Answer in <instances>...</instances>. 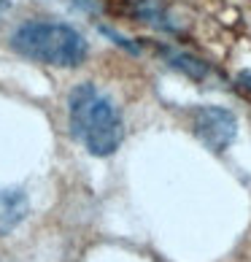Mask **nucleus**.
<instances>
[{"label": "nucleus", "mask_w": 251, "mask_h": 262, "mask_svg": "<svg viewBox=\"0 0 251 262\" xmlns=\"http://www.w3.org/2000/svg\"><path fill=\"white\" fill-rule=\"evenodd\" d=\"M100 30L105 33V35H108V38H113V43H119V46H124V49H127V52H138V49H135V46L127 41V38H122L119 33H113L111 30V27H100Z\"/></svg>", "instance_id": "7"}, {"label": "nucleus", "mask_w": 251, "mask_h": 262, "mask_svg": "<svg viewBox=\"0 0 251 262\" xmlns=\"http://www.w3.org/2000/svg\"><path fill=\"white\" fill-rule=\"evenodd\" d=\"M192 130L211 151H224L238 135V119L221 105H197L192 111Z\"/></svg>", "instance_id": "3"}, {"label": "nucleus", "mask_w": 251, "mask_h": 262, "mask_svg": "<svg viewBox=\"0 0 251 262\" xmlns=\"http://www.w3.org/2000/svg\"><path fill=\"white\" fill-rule=\"evenodd\" d=\"M11 46L27 60L54 68H76L89 54L86 38L79 30L57 22H27L16 27L11 35Z\"/></svg>", "instance_id": "2"}, {"label": "nucleus", "mask_w": 251, "mask_h": 262, "mask_svg": "<svg viewBox=\"0 0 251 262\" xmlns=\"http://www.w3.org/2000/svg\"><path fill=\"white\" fill-rule=\"evenodd\" d=\"M132 11H135V16H138L141 22L157 27V30H162V33H173V35L181 33L178 22L157 3V0H138V3L132 6Z\"/></svg>", "instance_id": "6"}, {"label": "nucleus", "mask_w": 251, "mask_h": 262, "mask_svg": "<svg viewBox=\"0 0 251 262\" xmlns=\"http://www.w3.org/2000/svg\"><path fill=\"white\" fill-rule=\"evenodd\" d=\"M157 52H159V57H162V60H165L170 68H176L178 73L189 76L192 81H202V79H208V76H211V65H208L206 60H200V57L184 52V49H173V46L157 43Z\"/></svg>", "instance_id": "5"}, {"label": "nucleus", "mask_w": 251, "mask_h": 262, "mask_svg": "<svg viewBox=\"0 0 251 262\" xmlns=\"http://www.w3.org/2000/svg\"><path fill=\"white\" fill-rule=\"evenodd\" d=\"M8 6V0H0V8H6Z\"/></svg>", "instance_id": "10"}, {"label": "nucleus", "mask_w": 251, "mask_h": 262, "mask_svg": "<svg viewBox=\"0 0 251 262\" xmlns=\"http://www.w3.org/2000/svg\"><path fill=\"white\" fill-rule=\"evenodd\" d=\"M238 84L243 86V90L251 92V73H248V71H246V73H240V76H238Z\"/></svg>", "instance_id": "9"}, {"label": "nucleus", "mask_w": 251, "mask_h": 262, "mask_svg": "<svg viewBox=\"0 0 251 262\" xmlns=\"http://www.w3.org/2000/svg\"><path fill=\"white\" fill-rule=\"evenodd\" d=\"M27 208H30V203H27V195L22 189L0 187V235H8L22 225Z\"/></svg>", "instance_id": "4"}, {"label": "nucleus", "mask_w": 251, "mask_h": 262, "mask_svg": "<svg viewBox=\"0 0 251 262\" xmlns=\"http://www.w3.org/2000/svg\"><path fill=\"white\" fill-rule=\"evenodd\" d=\"M76 6L79 8H84V11H95V8H98V3H95V0H73Z\"/></svg>", "instance_id": "8"}, {"label": "nucleus", "mask_w": 251, "mask_h": 262, "mask_svg": "<svg viewBox=\"0 0 251 262\" xmlns=\"http://www.w3.org/2000/svg\"><path fill=\"white\" fill-rule=\"evenodd\" d=\"M71 133L95 157H108L122 146L124 122L122 114L105 92L95 84H79L67 98Z\"/></svg>", "instance_id": "1"}]
</instances>
